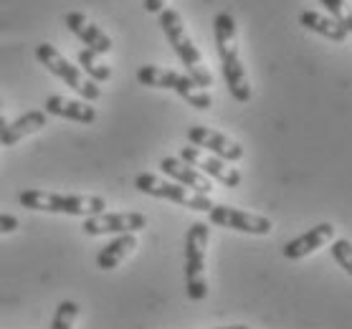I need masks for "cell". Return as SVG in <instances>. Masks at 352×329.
<instances>
[{"label": "cell", "instance_id": "obj_1", "mask_svg": "<svg viewBox=\"0 0 352 329\" xmlns=\"http://www.w3.org/2000/svg\"><path fill=\"white\" fill-rule=\"evenodd\" d=\"M213 36H216V49L221 58V71H223L226 87L231 97L239 104H246L251 99V84H248L246 69L239 54V33H236V21L231 13H218L213 18Z\"/></svg>", "mask_w": 352, "mask_h": 329}, {"label": "cell", "instance_id": "obj_2", "mask_svg": "<svg viewBox=\"0 0 352 329\" xmlns=\"http://www.w3.org/2000/svg\"><path fill=\"white\" fill-rule=\"evenodd\" d=\"M160 25H162L165 38H168L170 46H173V51H175L177 58L183 61L185 69H188V76H190L200 89L208 91V87H213V76H210L208 66H206V61L200 56L198 46L192 43L190 33H188V28H185V23H183V16L173 8H165L160 13Z\"/></svg>", "mask_w": 352, "mask_h": 329}, {"label": "cell", "instance_id": "obj_3", "mask_svg": "<svg viewBox=\"0 0 352 329\" xmlns=\"http://www.w3.org/2000/svg\"><path fill=\"white\" fill-rule=\"evenodd\" d=\"M18 203L28 210L43 213H61V216H99L104 213L107 201L96 195H58L46 190H23L18 193Z\"/></svg>", "mask_w": 352, "mask_h": 329}, {"label": "cell", "instance_id": "obj_4", "mask_svg": "<svg viewBox=\"0 0 352 329\" xmlns=\"http://www.w3.org/2000/svg\"><path fill=\"white\" fill-rule=\"evenodd\" d=\"M210 228L206 223H192L185 233V291L192 302L208 297L206 281V249H208Z\"/></svg>", "mask_w": 352, "mask_h": 329}, {"label": "cell", "instance_id": "obj_5", "mask_svg": "<svg viewBox=\"0 0 352 329\" xmlns=\"http://www.w3.org/2000/svg\"><path fill=\"white\" fill-rule=\"evenodd\" d=\"M137 81H140L142 87L170 89V91H175L177 97H183L190 106L200 109V112L210 109V104H213V99H210V94L206 89H200L188 73H177V71H173V69L142 66V69L137 71Z\"/></svg>", "mask_w": 352, "mask_h": 329}, {"label": "cell", "instance_id": "obj_6", "mask_svg": "<svg viewBox=\"0 0 352 329\" xmlns=\"http://www.w3.org/2000/svg\"><path fill=\"white\" fill-rule=\"evenodd\" d=\"M135 188L144 195H153V198H162V201L177 203L183 208L198 210V213H208L216 203L210 201V195H200L190 188H185L180 183L173 180H162V177L153 175V172H140L135 177Z\"/></svg>", "mask_w": 352, "mask_h": 329}, {"label": "cell", "instance_id": "obj_7", "mask_svg": "<svg viewBox=\"0 0 352 329\" xmlns=\"http://www.w3.org/2000/svg\"><path fill=\"white\" fill-rule=\"evenodd\" d=\"M36 58L41 61V66H46L54 76H58V79L64 81L66 87L74 89L81 99H87V102H96V99L102 97L99 84H94L91 79H87V76L81 73L79 66H74L69 58H64L61 54H58L56 46H51V43H38V46H36Z\"/></svg>", "mask_w": 352, "mask_h": 329}, {"label": "cell", "instance_id": "obj_8", "mask_svg": "<svg viewBox=\"0 0 352 329\" xmlns=\"http://www.w3.org/2000/svg\"><path fill=\"white\" fill-rule=\"evenodd\" d=\"M180 160L188 162L190 168L200 170L206 177L210 180H218L221 185L226 188H239L241 185V172L236 168H231L226 160L216 157V155H208L206 150H200V147H183L180 150Z\"/></svg>", "mask_w": 352, "mask_h": 329}, {"label": "cell", "instance_id": "obj_9", "mask_svg": "<svg viewBox=\"0 0 352 329\" xmlns=\"http://www.w3.org/2000/svg\"><path fill=\"white\" fill-rule=\"evenodd\" d=\"M208 218L213 225L231 228L239 233H251V236H266L274 228V223L266 216H256V213L231 208V205H213L208 210Z\"/></svg>", "mask_w": 352, "mask_h": 329}, {"label": "cell", "instance_id": "obj_10", "mask_svg": "<svg viewBox=\"0 0 352 329\" xmlns=\"http://www.w3.org/2000/svg\"><path fill=\"white\" fill-rule=\"evenodd\" d=\"M188 139H190L192 147L208 150V152H213L216 157H221V160H226V162H239L241 157H243V147H241L236 139L221 135L216 129L203 127V124H192V127L188 129Z\"/></svg>", "mask_w": 352, "mask_h": 329}, {"label": "cell", "instance_id": "obj_11", "mask_svg": "<svg viewBox=\"0 0 352 329\" xmlns=\"http://www.w3.org/2000/svg\"><path fill=\"white\" fill-rule=\"evenodd\" d=\"M147 225L142 213H99V216L84 218V233L87 236H109V233H137Z\"/></svg>", "mask_w": 352, "mask_h": 329}, {"label": "cell", "instance_id": "obj_12", "mask_svg": "<svg viewBox=\"0 0 352 329\" xmlns=\"http://www.w3.org/2000/svg\"><path fill=\"white\" fill-rule=\"evenodd\" d=\"M64 23L76 38L84 41V46H87L89 51H94V54H99V56H104V54L112 51V38L102 31V25H94L84 13H79V10L66 13Z\"/></svg>", "mask_w": 352, "mask_h": 329}, {"label": "cell", "instance_id": "obj_13", "mask_svg": "<svg viewBox=\"0 0 352 329\" xmlns=\"http://www.w3.org/2000/svg\"><path fill=\"white\" fill-rule=\"evenodd\" d=\"M335 231L337 228L332 223L314 225V228H309V231L302 233V236H296L294 241H289L287 246H284V258L296 261V258H305V256H309V253H314V251H320L322 246H327V243L335 241Z\"/></svg>", "mask_w": 352, "mask_h": 329}, {"label": "cell", "instance_id": "obj_14", "mask_svg": "<svg viewBox=\"0 0 352 329\" xmlns=\"http://www.w3.org/2000/svg\"><path fill=\"white\" fill-rule=\"evenodd\" d=\"M160 170L168 177H173V183L185 185V188H190V190H195V193H200V195L213 193V183H210V177H206L200 170L190 168V165L183 162L180 157H162Z\"/></svg>", "mask_w": 352, "mask_h": 329}, {"label": "cell", "instance_id": "obj_15", "mask_svg": "<svg viewBox=\"0 0 352 329\" xmlns=\"http://www.w3.org/2000/svg\"><path fill=\"white\" fill-rule=\"evenodd\" d=\"M43 112L48 117H61V120H72V122H79V124L96 122V109L89 102H76V99H66V97H58V94L46 99Z\"/></svg>", "mask_w": 352, "mask_h": 329}, {"label": "cell", "instance_id": "obj_16", "mask_svg": "<svg viewBox=\"0 0 352 329\" xmlns=\"http://www.w3.org/2000/svg\"><path fill=\"white\" fill-rule=\"evenodd\" d=\"M46 122H48V114L41 112V109L21 114L18 120L8 122L6 129L0 132V147H10V145H16V142H21L23 137L36 135V132H41V129L46 127Z\"/></svg>", "mask_w": 352, "mask_h": 329}, {"label": "cell", "instance_id": "obj_17", "mask_svg": "<svg viewBox=\"0 0 352 329\" xmlns=\"http://www.w3.org/2000/svg\"><path fill=\"white\" fill-rule=\"evenodd\" d=\"M135 249H137L135 233H120L114 241H109L104 249L99 251V256H96V266H99L102 271H112V269H117V266H120Z\"/></svg>", "mask_w": 352, "mask_h": 329}, {"label": "cell", "instance_id": "obj_18", "mask_svg": "<svg viewBox=\"0 0 352 329\" xmlns=\"http://www.w3.org/2000/svg\"><path fill=\"white\" fill-rule=\"evenodd\" d=\"M299 23L305 25L307 31L312 33H320L322 38L327 41H335V43H344L347 41V33L340 23H337L335 18H327L317 13V10H302V16H299Z\"/></svg>", "mask_w": 352, "mask_h": 329}, {"label": "cell", "instance_id": "obj_19", "mask_svg": "<svg viewBox=\"0 0 352 329\" xmlns=\"http://www.w3.org/2000/svg\"><path fill=\"white\" fill-rule=\"evenodd\" d=\"M76 61H79V69L81 73L87 76V79H91L94 84H99V81H109L112 79V69L99 58V54H94V51L89 49H81L79 56H76Z\"/></svg>", "mask_w": 352, "mask_h": 329}, {"label": "cell", "instance_id": "obj_20", "mask_svg": "<svg viewBox=\"0 0 352 329\" xmlns=\"http://www.w3.org/2000/svg\"><path fill=\"white\" fill-rule=\"evenodd\" d=\"M79 317V304L66 299L56 306V314H54V321H51V329H72L74 321Z\"/></svg>", "mask_w": 352, "mask_h": 329}, {"label": "cell", "instance_id": "obj_21", "mask_svg": "<svg viewBox=\"0 0 352 329\" xmlns=\"http://www.w3.org/2000/svg\"><path fill=\"white\" fill-rule=\"evenodd\" d=\"M320 3L332 13V18H335L337 23L342 25L344 33L350 36L352 33V5H347L344 0H320Z\"/></svg>", "mask_w": 352, "mask_h": 329}, {"label": "cell", "instance_id": "obj_22", "mask_svg": "<svg viewBox=\"0 0 352 329\" xmlns=\"http://www.w3.org/2000/svg\"><path fill=\"white\" fill-rule=\"evenodd\" d=\"M332 258L340 264V269H342L344 273L352 276V241H347V238L332 241Z\"/></svg>", "mask_w": 352, "mask_h": 329}, {"label": "cell", "instance_id": "obj_23", "mask_svg": "<svg viewBox=\"0 0 352 329\" xmlns=\"http://www.w3.org/2000/svg\"><path fill=\"white\" fill-rule=\"evenodd\" d=\"M21 228V220L16 216H10V213H0V236H6V233H16Z\"/></svg>", "mask_w": 352, "mask_h": 329}, {"label": "cell", "instance_id": "obj_24", "mask_svg": "<svg viewBox=\"0 0 352 329\" xmlns=\"http://www.w3.org/2000/svg\"><path fill=\"white\" fill-rule=\"evenodd\" d=\"M144 10H147V13H157V16H160L162 10H165V0H144Z\"/></svg>", "mask_w": 352, "mask_h": 329}, {"label": "cell", "instance_id": "obj_25", "mask_svg": "<svg viewBox=\"0 0 352 329\" xmlns=\"http://www.w3.org/2000/svg\"><path fill=\"white\" fill-rule=\"evenodd\" d=\"M6 124H8V120H6V117H3V114H0V132H3V129H6Z\"/></svg>", "mask_w": 352, "mask_h": 329}, {"label": "cell", "instance_id": "obj_26", "mask_svg": "<svg viewBox=\"0 0 352 329\" xmlns=\"http://www.w3.org/2000/svg\"><path fill=\"white\" fill-rule=\"evenodd\" d=\"M218 329H248V327H243V324H236V327H218Z\"/></svg>", "mask_w": 352, "mask_h": 329}, {"label": "cell", "instance_id": "obj_27", "mask_svg": "<svg viewBox=\"0 0 352 329\" xmlns=\"http://www.w3.org/2000/svg\"><path fill=\"white\" fill-rule=\"evenodd\" d=\"M0 109H3V99H0Z\"/></svg>", "mask_w": 352, "mask_h": 329}]
</instances>
